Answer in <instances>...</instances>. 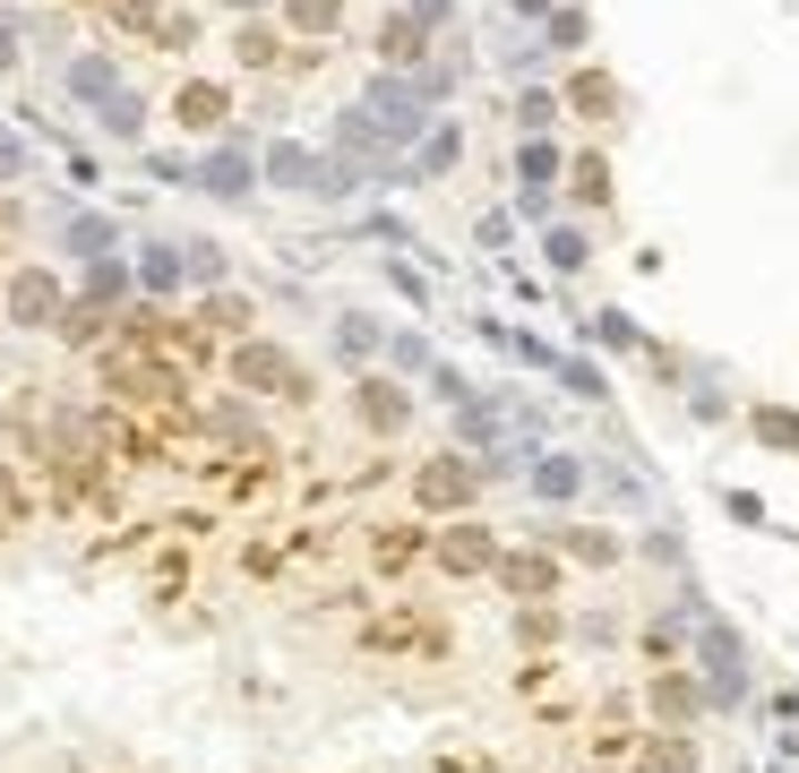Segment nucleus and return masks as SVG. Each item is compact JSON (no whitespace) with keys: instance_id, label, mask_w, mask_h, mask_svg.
<instances>
[{"instance_id":"nucleus-1","label":"nucleus","mask_w":799,"mask_h":773,"mask_svg":"<svg viewBox=\"0 0 799 773\" xmlns=\"http://www.w3.org/2000/svg\"><path fill=\"white\" fill-rule=\"evenodd\" d=\"M361 404H370V421H379V430H396V421H405V395H396V386H361Z\"/></svg>"},{"instance_id":"nucleus-2","label":"nucleus","mask_w":799,"mask_h":773,"mask_svg":"<svg viewBox=\"0 0 799 773\" xmlns=\"http://www.w3.org/2000/svg\"><path fill=\"white\" fill-rule=\"evenodd\" d=\"M481 542H490V533H473V524L448 533V568H481Z\"/></svg>"},{"instance_id":"nucleus-3","label":"nucleus","mask_w":799,"mask_h":773,"mask_svg":"<svg viewBox=\"0 0 799 773\" xmlns=\"http://www.w3.org/2000/svg\"><path fill=\"white\" fill-rule=\"evenodd\" d=\"M645 773H688V740H653V756H645Z\"/></svg>"},{"instance_id":"nucleus-4","label":"nucleus","mask_w":799,"mask_h":773,"mask_svg":"<svg viewBox=\"0 0 799 773\" xmlns=\"http://www.w3.org/2000/svg\"><path fill=\"white\" fill-rule=\"evenodd\" d=\"M568 490H576V464H568V455H550V464H542V499H568Z\"/></svg>"}]
</instances>
